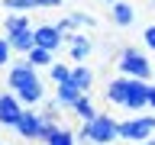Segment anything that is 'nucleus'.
Segmentation results:
<instances>
[{
  "label": "nucleus",
  "mask_w": 155,
  "mask_h": 145,
  "mask_svg": "<svg viewBox=\"0 0 155 145\" xmlns=\"http://www.w3.org/2000/svg\"><path fill=\"white\" fill-rule=\"evenodd\" d=\"M65 0H3L7 10H16V13H29V10H48V7H61Z\"/></svg>",
  "instance_id": "13"
},
{
  "label": "nucleus",
  "mask_w": 155,
  "mask_h": 145,
  "mask_svg": "<svg viewBox=\"0 0 155 145\" xmlns=\"http://www.w3.org/2000/svg\"><path fill=\"white\" fill-rule=\"evenodd\" d=\"M23 113H26V103H23L13 90H3V94H0V126H3V129H16Z\"/></svg>",
  "instance_id": "7"
},
{
  "label": "nucleus",
  "mask_w": 155,
  "mask_h": 145,
  "mask_svg": "<svg viewBox=\"0 0 155 145\" xmlns=\"http://www.w3.org/2000/svg\"><path fill=\"white\" fill-rule=\"evenodd\" d=\"M149 81H142V77H113L110 84H107V103H113L120 106L123 113L136 116V113H142V110H149Z\"/></svg>",
  "instance_id": "1"
},
{
  "label": "nucleus",
  "mask_w": 155,
  "mask_h": 145,
  "mask_svg": "<svg viewBox=\"0 0 155 145\" xmlns=\"http://www.w3.org/2000/svg\"><path fill=\"white\" fill-rule=\"evenodd\" d=\"M149 110H152V113H155V84L149 87Z\"/></svg>",
  "instance_id": "23"
},
{
  "label": "nucleus",
  "mask_w": 155,
  "mask_h": 145,
  "mask_svg": "<svg viewBox=\"0 0 155 145\" xmlns=\"http://www.w3.org/2000/svg\"><path fill=\"white\" fill-rule=\"evenodd\" d=\"M142 42H145V48H152V52H155V23L142 29Z\"/></svg>",
  "instance_id": "22"
},
{
  "label": "nucleus",
  "mask_w": 155,
  "mask_h": 145,
  "mask_svg": "<svg viewBox=\"0 0 155 145\" xmlns=\"http://www.w3.org/2000/svg\"><path fill=\"white\" fill-rule=\"evenodd\" d=\"M23 58H26L29 65H36V68H52V65H55V52H48V48H42V45L29 48Z\"/></svg>",
  "instance_id": "15"
},
{
  "label": "nucleus",
  "mask_w": 155,
  "mask_h": 145,
  "mask_svg": "<svg viewBox=\"0 0 155 145\" xmlns=\"http://www.w3.org/2000/svg\"><path fill=\"white\" fill-rule=\"evenodd\" d=\"M7 87L26 106H36V103L45 100V84H42V77H39V68L29 65L26 58H23V61H13V65L7 68Z\"/></svg>",
  "instance_id": "2"
},
{
  "label": "nucleus",
  "mask_w": 155,
  "mask_h": 145,
  "mask_svg": "<svg viewBox=\"0 0 155 145\" xmlns=\"http://www.w3.org/2000/svg\"><path fill=\"white\" fill-rule=\"evenodd\" d=\"M110 16H113V23L120 29H129L136 23V7H133V3H126V0H116L113 10H110Z\"/></svg>",
  "instance_id": "14"
},
{
  "label": "nucleus",
  "mask_w": 155,
  "mask_h": 145,
  "mask_svg": "<svg viewBox=\"0 0 155 145\" xmlns=\"http://www.w3.org/2000/svg\"><path fill=\"white\" fill-rule=\"evenodd\" d=\"M78 142H91V145H113L120 142V123H116L110 113H97L91 123L81 126L78 132Z\"/></svg>",
  "instance_id": "3"
},
{
  "label": "nucleus",
  "mask_w": 155,
  "mask_h": 145,
  "mask_svg": "<svg viewBox=\"0 0 155 145\" xmlns=\"http://www.w3.org/2000/svg\"><path fill=\"white\" fill-rule=\"evenodd\" d=\"M10 65H13V45L7 36H0V68H10Z\"/></svg>",
  "instance_id": "19"
},
{
  "label": "nucleus",
  "mask_w": 155,
  "mask_h": 145,
  "mask_svg": "<svg viewBox=\"0 0 155 145\" xmlns=\"http://www.w3.org/2000/svg\"><path fill=\"white\" fill-rule=\"evenodd\" d=\"M0 145H3V142H0Z\"/></svg>",
  "instance_id": "26"
},
{
  "label": "nucleus",
  "mask_w": 155,
  "mask_h": 145,
  "mask_svg": "<svg viewBox=\"0 0 155 145\" xmlns=\"http://www.w3.org/2000/svg\"><path fill=\"white\" fill-rule=\"evenodd\" d=\"M71 113H74L78 119H81V123H91V119L97 116V110H94V100H91V97L84 94V97H81V100H78L74 106H71Z\"/></svg>",
  "instance_id": "17"
},
{
  "label": "nucleus",
  "mask_w": 155,
  "mask_h": 145,
  "mask_svg": "<svg viewBox=\"0 0 155 145\" xmlns=\"http://www.w3.org/2000/svg\"><path fill=\"white\" fill-rule=\"evenodd\" d=\"M48 77H52L55 84H61V81H68V77H71V68H68V65H58V61H55V65L48 68Z\"/></svg>",
  "instance_id": "20"
},
{
  "label": "nucleus",
  "mask_w": 155,
  "mask_h": 145,
  "mask_svg": "<svg viewBox=\"0 0 155 145\" xmlns=\"http://www.w3.org/2000/svg\"><path fill=\"white\" fill-rule=\"evenodd\" d=\"M107 3H116V0H107Z\"/></svg>",
  "instance_id": "25"
},
{
  "label": "nucleus",
  "mask_w": 155,
  "mask_h": 145,
  "mask_svg": "<svg viewBox=\"0 0 155 145\" xmlns=\"http://www.w3.org/2000/svg\"><path fill=\"white\" fill-rule=\"evenodd\" d=\"M71 81H74V84L87 94V90L94 87V71H91L84 61H81V65H71Z\"/></svg>",
  "instance_id": "16"
},
{
  "label": "nucleus",
  "mask_w": 155,
  "mask_h": 145,
  "mask_svg": "<svg viewBox=\"0 0 155 145\" xmlns=\"http://www.w3.org/2000/svg\"><path fill=\"white\" fill-rule=\"evenodd\" d=\"M10 45H13V52H19V55H26L29 48H36V26H19V29H10L7 32Z\"/></svg>",
  "instance_id": "10"
},
{
  "label": "nucleus",
  "mask_w": 155,
  "mask_h": 145,
  "mask_svg": "<svg viewBox=\"0 0 155 145\" xmlns=\"http://www.w3.org/2000/svg\"><path fill=\"white\" fill-rule=\"evenodd\" d=\"M19 26H32L26 13H10V16L3 19V32H10V29H19Z\"/></svg>",
  "instance_id": "18"
},
{
  "label": "nucleus",
  "mask_w": 155,
  "mask_h": 145,
  "mask_svg": "<svg viewBox=\"0 0 155 145\" xmlns=\"http://www.w3.org/2000/svg\"><path fill=\"white\" fill-rule=\"evenodd\" d=\"M81 97H84V90H81V87H78L71 77H68V81H61V84H55V100L65 106V110H71V106L81 100Z\"/></svg>",
  "instance_id": "11"
},
{
  "label": "nucleus",
  "mask_w": 155,
  "mask_h": 145,
  "mask_svg": "<svg viewBox=\"0 0 155 145\" xmlns=\"http://www.w3.org/2000/svg\"><path fill=\"white\" fill-rule=\"evenodd\" d=\"M68 16H71V26H74V29H78V26H91V29L97 26V19L87 16V13H68Z\"/></svg>",
  "instance_id": "21"
},
{
  "label": "nucleus",
  "mask_w": 155,
  "mask_h": 145,
  "mask_svg": "<svg viewBox=\"0 0 155 145\" xmlns=\"http://www.w3.org/2000/svg\"><path fill=\"white\" fill-rule=\"evenodd\" d=\"M36 45L48 48V52H58V48L65 45V32L58 29V23H42V26H36Z\"/></svg>",
  "instance_id": "8"
},
{
  "label": "nucleus",
  "mask_w": 155,
  "mask_h": 145,
  "mask_svg": "<svg viewBox=\"0 0 155 145\" xmlns=\"http://www.w3.org/2000/svg\"><path fill=\"white\" fill-rule=\"evenodd\" d=\"M116 71L126 74V77H142V81H152L155 77V65L145 58V52H139L133 45L116 52Z\"/></svg>",
  "instance_id": "4"
},
{
  "label": "nucleus",
  "mask_w": 155,
  "mask_h": 145,
  "mask_svg": "<svg viewBox=\"0 0 155 145\" xmlns=\"http://www.w3.org/2000/svg\"><path fill=\"white\" fill-rule=\"evenodd\" d=\"M65 42L71 45V61H74V65L87 61V55H91V48H94V45H91V39H87V36H81L78 29L71 32V36H65Z\"/></svg>",
  "instance_id": "12"
},
{
  "label": "nucleus",
  "mask_w": 155,
  "mask_h": 145,
  "mask_svg": "<svg viewBox=\"0 0 155 145\" xmlns=\"http://www.w3.org/2000/svg\"><path fill=\"white\" fill-rule=\"evenodd\" d=\"M42 145H78V135L71 129H65V126H58V123H45Z\"/></svg>",
  "instance_id": "9"
},
{
  "label": "nucleus",
  "mask_w": 155,
  "mask_h": 145,
  "mask_svg": "<svg viewBox=\"0 0 155 145\" xmlns=\"http://www.w3.org/2000/svg\"><path fill=\"white\" fill-rule=\"evenodd\" d=\"M45 123H52V119L42 116V113H36L32 106H26V113L19 116V123H16L13 132H16L19 139H26V142H42V129H45Z\"/></svg>",
  "instance_id": "6"
},
{
  "label": "nucleus",
  "mask_w": 155,
  "mask_h": 145,
  "mask_svg": "<svg viewBox=\"0 0 155 145\" xmlns=\"http://www.w3.org/2000/svg\"><path fill=\"white\" fill-rule=\"evenodd\" d=\"M152 135H155V113H136V116L120 119V142L142 145Z\"/></svg>",
  "instance_id": "5"
},
{
  "label": "nucleus",
  "mask_w": 155,
  "mask_h": 145,
  "mask_svg": "<svg viewBox=\"0 0 155 145\" xmlns=\"http://www.w3.org/2000/svg\"><path fill=\"white\" fill-rule=\"evenodd\" d=\"M142 145H155V135H152V139H145V142H142Z\"/></svg>",
  "instance_id": "24"
}]
</instances>
